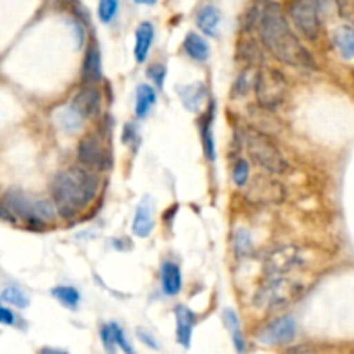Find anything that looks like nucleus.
<instances>
[{
	"instance_id": "f257e3e1",
	"label": "nucleus",
	"mask_w": 354,
	"mask_h": 354,
	"mask_svg": "<svg viewBox=\"0 0 354 354\" xmlns=\"http://www.w3.org/2000/svg\"><path fill=\"white\" fill-rule=\"evenodd\" d=\"M259 33L266 49L285 64L295 68H313L311 54L304 49L297 37L292 33L278 6H268L261 16Z\"/></svg>"
},
{
	"instance_id": "f03ea898",
	"label": "nucleus",
	"mask_w": 354,
	"mask_h": 354,
	"mask_svg": "<svg viewBox=\"0 0 354 354\" xmlns=\"http://www.w3.org/2000/svg\"><path fill=\"white\" fill-rule=\"evenodd\" d=\"M99 188V180L83 168H70L56 175L52 181V197L56 208L64 218L78 215Z\"/></svg>"
},
{
	"instance_id": "7ed1b4c3",
	"label": "nucleus",
	"mask_w": 354,
	"mask_h": 354,
	"mask_svg": "<svg viewBox=\"0 0 354 354\" xmlns=\"http://www.w3.org/2000/svg\"><path fill=\"white\" fill-rule=\"evenodd\" d=\"M2 213L4 218L12 216V222L18 218L25 219L32 226H43L56 218V211L50 202L18 190H11L4 195Z\"/></svg>"
},
{
	"instance_id": "20e7f679",
	"label": "nucleus",
	"mask_w": 354,
	"mask_h": 354,
	"mask_svg": "<svg viewBox=\"0 0 354 354\" xmlns=\"http://www.w3.org/2000/svg\"><path fill=\"white\" fill-rule=\"evenodd\" d=\"M302 292H304V287L299 282L288 280L282 275L268 277V280L254 294V306L259 309H266V311L280 309L297 301Z\"/></svg>"
},
{
	"instance_id": "39448f33",
	"label": "nucleus",
	"mask_w": 354,
	"mask_h": 354,
	"mask_svg": "<svg viewBox=\"0 0 354 354\" xmlns=\"http://www.w3.org/2000/svg\"><path fill=\"white\" fill-rule=\"evenodd\" d=\"M246 140L249 156L253 157V161H256L261 168H264V170L275 175L287 170L285 157L282 156V153L277 149V146H275L264 133L256 132V130H249L246 135Z\"/></svg>"
},
{
	"instance_id": "423d86ee",
	"label": "nucleus",
	"mask_w": 354,
	"mask_h": 354,
	"mask_svg": "<svg viewBox=\"0 0 354 354\" xmlns=\"http://www.w3.org/2000/svg\"><path fill=\"white\" fill-rule=\"evenodd\" d=\"M256 97L261 108L277 109L287 95V80L284 75L271 68H264L256 78Z\"/></svg>"
},
{
	"instance_id": "0eeeda50",
	"label": "nucleus",
	"mask_w": 354,
	"mask_h": 354,
	"mask_svg": "<svg viewBox=\"0 0 354 354\" xmlns=\"http://www.w3.org/2000/svg\"><path fill=\"white\" fill-rule=\"evenodd\" d=\"M288 14L301 35H304L308 40L318 39L322 19H319L316 0H292L288 6Z\"/></svg>"
},
{
	"instance_id": "6e6552de",
	"label": "nucleus",
	"mask_w": 354,
	"mask_h": 354,
	"mask_svg": "<svg viewBox=\"0 0 354 354\" xmlns=\"http://www.w3.org/2000/svg\"><path fill=\"white\" fill-rule=\"evenodd\" d=\"M297 335V323L292 316H280L271 319L257 332L256 340L264 346H285Z\"/></svg>"
},
{
	"instance_id": "1a4fd4ad",
	"label": "nucleus",
	"mask_w": 354,
	"mask_h": 354,
	"mask_svg": "<svg viewBox=\"0 0 354 354\" xmlns=\"http://www.w3.org/2000/svg\"><path fill=\"white\" fill-rule=\"evenodd\" d=\"M301 263L302 256L297 247L285 246L268 254V257L263 263V270L266 277H278V275H284L287 271L294 270Z\"/></svg>"
},
{
	"instance_id": "9d476101",
	"label": "nucleus",
	"mask_w": 354,
	"mask_h": 354,
	"mask_svg": "<svg viewBox=\"0 0 354 354\" xmlns=\"http://www.w3.org/2000/svg\"><path fill=\"white\" fill-rule=\"evenodd\" d=\"M78 157H80L81 163H85L87 166L97 168V170H104L111 164L108 153L95 137H85L81 140L80 147H78Z\"/></svg>"
},
{
	"instance_id": "9b49d317",
	"label": "nucleus",
	"mask_w": 354,
	"mask_h": 354,
	"mask_svg": "<svg viewBox=\"0 0 354 354\" xmlns=\"http://www.w3.org/2000/svg\"><path fill=\"white\" fill-rule=\"evenodd\" d=\"M154 228V204L149 195H144L142 201L137 206L135 216H133L132 232L139 239H146L150 235Z\"/></svg>"
},
{
	"instance_id": "f8f14e48",
	"label": "nucleus",
	"mask_w": 354,
	"mask_h": 354,
	"mask_svg": "<svg viewBox=\"0 0 354 354\" xmlns=\"http://www.w3.org/2000/svg\"><path fill=\"white\" fill-rule=\"evenodd\" d=\"M175 318H177V342L184 347L190 346L192 332L195 326V315L190 308L180 304L175 308Z\"/></svg>"
},
{
	"instance_id": "ddd939ff",
	"label": "nucleus",
	"mask_w": 354,
	"mask_h": 354,
	"mask_svg": "<svg viewBox=\"0 0 354 354\" xmlns=\"http://www.w3.org/2000/svg\"><path fill=\"white\" fill-rule=\"evenodd\" d=\"M71 106L83 118H94V116L99 115V109H101V94H99L97 88H85L73 99Z\"/></svg>"
},
{
	"instance_id": "4468645a",
	"label": "nucleus",
	"mask_w": 354,
	"mask_h": 354,
	"mask_svg": "<svg viewBox=\"0 0 354 354\" xmlns=\"http://www.w3.org/2000/svg\"><path fill=\"white\" fill-rule=\"evenodd\" d=\"M178 95H180L181 102H184V106L188 111L199 112L206 101V87L201 81H195V83L190 85H180L178 87Z\"/></svg>"
},
{
	"instance_id": "2eb2a0df",
	"label": "nucleus",
	"mask_w": 354,
	"mask_h": 354,
	"mask_svg": "<svg viewBox=\"0 0 354 354\" xmlns=\"http://www.w3.org/2000/svg\"><path fill=\"white\" fill-rule=\"evenodd\" d=\"M83 116L71 104L63 106V108L56 109V112H54V123L64 133L78 132L81 128V125H83Z\"/></svg>"
},
{
	"instance_id": "dca6fc26",
	"label": "nucleus",
	"mask_w": 354,
	"mask_h": 354,
	"mask_svg": "<svg viewBox=\"0 0 354 354\" xmlns=\"http://www.w3.org/2000/svg\"><path fill=\"white\" fill-rule=\"evenodd\" d=\"M153 42H154L153 23L149 21L140 23L139 28H137L135 32V49H133L137 63H146L150 47H153Z\"/></svg>"
},
{
	"instance_id": "f3484780",
	"label": "nucleus",
	"mask_w": 354,
	"mask_h": 354,
	"mask_svg": "<svg viewBox=\"0 0 354 354\" xmlns=\"http://www.w3.org/2000/svg\"><path fill=\"white\" fill-rule=\"evenodd\" d=\"M161 287L166 295H177L181 291V271L173 261H166L161 266Z\"/></svg>"
},
{
	"instance_id": "a211bd4d",
	"label": "nucleus",
	"mask_w": 354,
	"mask_h": 354,
	"mask_svg": "<svg viewBox=\"0 0 354 354\" xmlns=\"http://www.w3.org/2000/svg\"><path fill=\"white\" fill-rule=\"evenodd\" d=\"M83 78L88 83H94L102 78V59H101V50L95 42H92L87 47V56H85L83 63Z\"/></svg>"
},
{
	"instance_id": "6ab92c4d",
	"label": "nucleus",
	"mask_w": 354,
	"mask_h": 354,
	"mask_svg": "<svg viewBox=\"0 0 354 354\" xmlns=\"http://www.w3.org/2000/svg\"><path fill=\"white\" fill-rule=\"evenodd\" d=\"M333 43L339 50L340 57L346 61L354 59V28L353 26H339L333 32Z\"/></svg>"
},
{
	"instance_id": "aec40b11",
	"label": "nucleus",
	"mask_w": 354,
	"mask_h": 354,
	"mask_svg": "<svg viewBox=\"0 0 354 354\" xmlns=\"http://www.w3.org/2000/svg\"><path fill=\"white\" fill-rule=\"evenodd\" d=\"M156 99H157L156 90H154L150 85H147V83L139 85V88H137V95H135L137 118L139 119L146 118V116L150 112V109H153V106L156 104Z\"/></svg>"
},
{
	"instance_id": "412c9836",
	"label": "nucleus",
	"mask_w": 354,
	"mask_h": 354,
	"mask_svg": "<svg viewBox=\"0 0 354 354\" xmlns=\"http://www.w3.org/2000/svg\"><path fill=\"white\" fill-rule=\"evenodd\" d=\"M184 50L187 52L188 57H192L194 61H199V63H204L209 57V46L201 35H197L194 32H190L185 37Z\"/></svg>"
},
{
	"instance_id": "4be33fe9",
	"label": "nucleus",
	"mask_w": 354,
	"mask_h": 354,
	"mask_svg": "<svg viewBox=\"0 0 354 354\" xmlns=\"http://www.w3.org/2000/svg\"><path fill=\"white\" fill-rule=\"evenodd\" d=\"M223 323H225L226 330H228L230 335H232L235 349L239 351V353H244V349H246V342H244V333H242V328H240L239 315H237L233 309L226 308L225 311H223Z\"/></svg>"
},
{
	"instance_id": "5701e85b",
	"label": "nucleus",
	"mask_w": 354,
	"mask_h": 354,
	"mask_svg": "<svg viewBox=\"0 0 354 354\" xmlns=\"http://www.w3.org/2000/svg\"><path fill=\"white\" fill-rule=\"evenodd\" d=\"M197 26L204 35L215 37L219 26V11L213 6H206L197 14Z\"/></svg>"
},
{
	"instance_id": "b1692460",
	"label": "nucleus",
	"mask_w": 354,
	"mask_h": 354,
	"mask_svg": "<svg viewBox=\"0 0 354 354\" xmlns=\"http://www.w3.org/2000/svg\"><path fill=\"white\" fill-rule=\"evenodd\" d=\"M0 297H2V302H4V304H11L18 309H25L30 306L28 294H26L23 288L16 287V285H6L2 294H0Z\"/></svg>"
},
{
	"instance_id": "393cba45",
	"label": "nucleus",
	"mask_w": 354,
	"mask_h": 354,
	"mask_svg": "<svg viewBox=\"0 0 354 354\" xmlns=\"http://www.w3.org/2000/svg\"><path fill=\"white\" fill-rule=\"evenodd\" d=\"M50 294L57 299L63 306L73 309L80 304V292L75 287H70V285H57L50 291Z\"/></svg>"
},
{
	"instance_id": "a878e982",
	"label": "nucleus",
	"mask_w": 354,
	"mask_h": 354,
	"mask_svg": "<svg viewBox=\"0 0 354 354\" xmlns=\"http://www.w3.org/2000/svg\"><path fill=\"white\" fill-rule=\"evenodd\" d=\"M116 332H118V323H106L101 328V339L102 344H104V349L108 353H115L118 346V337H116Z\"/></svg>"
},
{
	"instance_id": "bb28decb",
	"label": "nucleus",
	"mask_w": 354,
	"mask_h": 354,
	"mask_svg": "<svg viewBox=\"0 0 354 354\" xmlns=\"http://www.w3.org/2000/svg\"><path fill=\"white\" fill-rule=\"evenodd\" d=\"M118 0H99V19L104 25H109L118 14Z\"/></svg>"
},
{
	"instance_id": "cd10ccee",
	"label": "nucleus",
	"mask_w": 354,
	"mask_h": 354,
	"mask_svg": "<svg viewBox=\"0 0 354 354\" xmlns=\"http://www.w3.org/2000/svg\"><path fill=\"white\" fill-rule=\"evenodd\" d=\"M233 247H235V253L239 256H246L253 250V240H250L249 232H246L244 228L237 230L235 237H233Z\"/></svg>"
},
{
	"instance_id": "c85d7f7f",
	"label": "nucleus",
	"mask_w": 354,
	"mask_h": 354,
	"mask_svg": "<svg viewBox=\"0 0 354 354\" xmlns=\"http://www.w3.org/2000/svg\"><path fill=\"white\" fill-rule=\"evenodd\" d=\"M202 142H204V153L206 157L209 161H215L216 154H215V140H213V133H211V119L202 126Z\"/></svg>"
},
{
	"instance_id": "c756f323",
	"label": "nucleus",
	"mask_w": 354,
	"mask_h": 354,
	"mask_svg": "<svg viewBox=\"0 0 354 354\" xmlns=\"http://www.w3.org/2000/svg\"><path fill=\"white\" fill-rule=\"evenodd\" d=\"M247 180H249V164H247V161L239 159L235 168H233V181L239 187H244L247 184Z\"/></svg>"
},
{
	"instance_id": "7c9ffc66",
	"label": "nucleus",
	"mask_w": 354,
	"mask_h": 354,
	"mask_svg": "<svg viewBox=\"0 0 354 354\" xmlns=\"http://www.w3.org/2000/svg\"><path fill=\"white\" fill-rule=\"evenodd\" d=\"M147 78H150V80L161 88L164 83V78H166V66L161 63H156L153 64V66H149L147 68Z\"/></svg>"
},
{
	"instance_id": "2f4dec72",
	"label": "nucleus",
	"mask_w": 354,
	"mask_h": 354,
	"mask_svg": "<svg viewBox=\"0 0 354 354\" xmlns=\"http://www.w3.org/2000/svg\"><path fill=\"white\" fill-rule=\"evenodd\" d=\"M135 140H137L135 125H133V123H128V125L125 126V130H123V142L132 146V144H135Z\"/></svg>"
},
{
	"instance_id": "473e14b6",
	"label": "nucleus",
	"mask_w": 354,
	"mask_h": 354,
	"mask_svg": "<svg viewBox=\"0 0 354 354\" xmlns=\"http://www.w3.org/2000/svg\"><path fill=\"white\" fill-rule=\"evenodd\" d=\"M0 322H2V325H14L16 318H14V313H11V309L8 308V306H2L0 308Z\"/></svg>"
},
{
	"instance_id": "72a5a7b5",
	"label": "nucleus",
	"mask_w": 354,
	"mask_h": 354,
	"mask_svg": "<svg viewBox=\"0 0 354 354\" xmlns=\"http://www.w3.org/2000/svg\"><path fill=\"white\" fill-rule=\"evenodd\" d=\"M137 335H139L140 339H142V342L147 344L149 347H153V349H159V344L156 342V339H154L153 335H149V332H146L144 328L137 330Z\"/></svg>"
},
{
	"instance_id": "f704fd0d",
	"label": "nucleus",
	"mask_w": 354,
	"mask_h": 354,
	"mask_svg": "<svg viewBox=\"0 0 354 354\" xmlns=\"http://www.w3.org/2000/svg\"><path fill=\"white\" fill-rule=\"evenodd\" d=\"M137 6H154L157 0H133Z\"/></svg>"
}]
</instances>
